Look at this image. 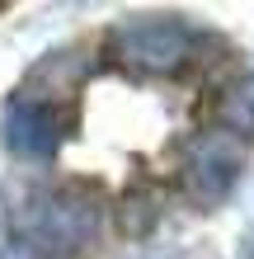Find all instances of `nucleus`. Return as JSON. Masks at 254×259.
Returning a JSON list of instances; mask_svg holds the SVG:
<instances>
[{
  "label": "nucleus",
  "instance_id": "nucleus-3",
  "mask_svg": "<svg viewBox=\"0 0 254 259\" xmlns=\"http://www.w3.org/2000/svg\"><path fill=\"white\" fill-rule=\"evenodd\" d=\"M240 146L231 142V132H198L184 151V189L198 198L202 207L226 203L235 179H240Z\"/></svg>",
  "mask_w": 254,
  "mask_h": 259
},
{
  "label": "nucleus",
  "instance_id": "nucleus-1",
  "mask_svg": "<svg viewBox=\"0 0 254 259\" xmlns=\"http://www.w3.org/2000/svg\"><path fill=\"white\" fill-rule=\"evenodd\" d=\"M14 245L33 259H71L99 236V203L76 184H33L10 207Z\"/></svg>",
  "mask_w": 254,
  "mask_h": 259
},
{
  "label": "nucleus",
  "instance_id": "nucleus-4",
  "mask_svg": "<svg viewBox=\"0 0 254 259\" xmlns=\"http://www.w3.org/2000/svg\"><path fill=\"white\" fill-rule=\"evenodd\" d=\"M0 137L19 160H52L66 142V118L52 109L47 99L33 95H14L5 104V123H0Z\"/></svg>",
  "mask_w": 254,
  "mask_h": 259
},
{
  "label": "nucleus",
  "instance_id": "nucleus-5",
  "mask_svg": "<svg viewBox=\"0 0 254 259\" xmlns=\"http://www.w3.org/2000/svg\"><path fill=\"white\" fill-rule=\"evenodd\" d=\"M221 118H226L231 132L254 137V95H249V90H235V95L226 99V109H221Z\"/></svg>",
  "mask_w": 254,
  "mask_h": 259
},
{
  "label": "nucleus",
  "instance_id": "nucleus-2",
  "mask_svg": "<svg viewBox=\"0 0 254 259\" xmlns=\"http://www.w3.org/2000/svg\"><path fill=\"white\" fill-rule=\"evenodd\" d=\"M113 52L141 75H170L193 52V28L174 14H132L113 28Z\"/></svg>",
  "mask_w": 254,
  "mask_h": 259
}]
</instances>
